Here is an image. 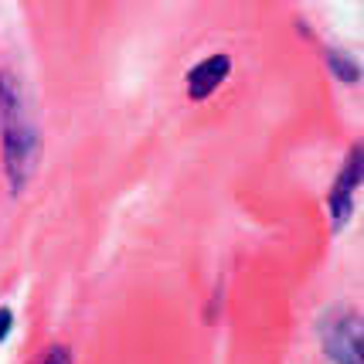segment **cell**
<instances>
[{
	"mask_svg": "<svg viewBox=\"0 0 364 364\" xmlns=\"http://www.w3.org/2000/svg\"><path fill=\"white\" fill-rule=\"evenodd\" d=\"M323 348L337 364H361V323L354 314H344L323 327Z\"/></svg>",
	"mask_w": 364,
	"mask_h": 364,
	"instance_id": "obj_2",
	"label": "cell"
},
{
	"mask_svg": "<svg viewBox=\"0 0 364 364\" xmlns=\"http://www.w3.org/2000/svg\"><path fill=\"white\" fill-rule=\"evenodd\" d=\"M11 323H14V317H11V310L7 306H0V341L11 333Z\"/></svg>",
	"mask_w": 364,
	"mask_h": 364,
	"instance_id": "obj_6",
	"label": "cell"
},
{
	"mask_svg": "<svg viewBox=\"0 0 364 364\" xmlns=\"http://www.w3.org/2000/svg\"><path fill=\"white\" fill-rule=\"evenodd\" d=\"M358 174H361V154L354 150L348 160V171L337 177V191H333V215H337V222H344L350 211V191L358 184Z\"/></svg>",
	"mask_w": 364,
	"mask_h": 364,
	"instance_id": "obj_4",
	"label": "cell"
},
{
	"mask_svg": "<svg viewBox=\"0 0 364 364\" xmlns=\"http://www.w3.org/2000/svg\"><path fill=\"white\" fill-rule=\"evenodd\" d=\"M0 136H4V157H7L11 184H24V177L31 174L34 157H38V133L28 119L21 85L7 72H0Z\"/></svg>",
	"mask_w": 364,
	"mask_h": 364,
	"instance_id": "obj_1",
	"label": "cell"
},
{
	"mask_svg": "<svg viewBox=\"0 0 364 364\" xmlns=\"http://www.w3.org/2000/svg\"><path fill=\"white\" fill-rule=\"evenodd\" d=\"M228 68H232L228 55H215V58H205L201 65H194V68H191V75H188L191 99H208V95H211L225 82Z\"/></svg>",
	"mask_w": 364,
	"mask_h": 364,
	"instance_id": "obj_3",
	"label": "cell"
},
{
	"mask_svg": "<svg viewBox=\"0 0 364 364\" xmlns=\"http://www.w3.org/2000/svg\"><path fill=\"white\" fill-rule=\"evenodd\" d=\"M68 361H72V358H68V350H65V348H51V350H48V358L41 364H68Z\"/></svg>",
	"mask_w": 364,
	"mask_h": 364,
	"instance_id": "obj_5",
	"label": "cell"
}]
</instances>
